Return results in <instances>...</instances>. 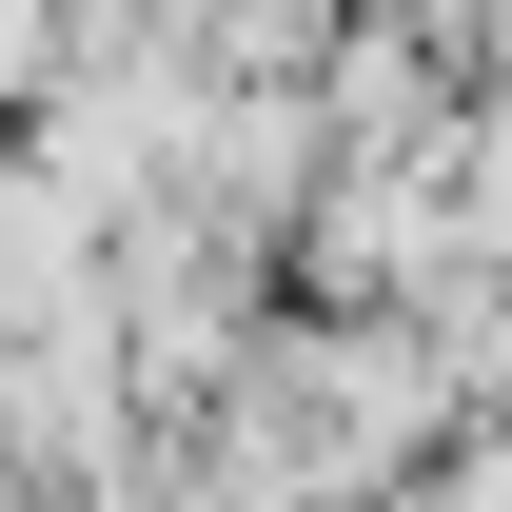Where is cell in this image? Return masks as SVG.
<instances>
[{
	"label": "cell",
	"instance_id": "cell-1",
	"mask_svg": "<svg viewBox=\"0 0 512 512\" xmlns=\"http://www.w3.org/2000/svg\"><path fill=\"white\" fill-rule=\"evenodd\" d=\"M414 512H512V414H493L473 453H434V473H414Z\"/></svg>",
	"mask_w": 512,
	"mask_h": 512
}]
</instances>
